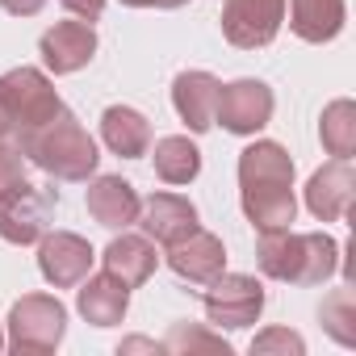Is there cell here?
<instances>
[{"label":"cell","mask_w":356,"mask_h":356,"mask_svg":"<svg viewBox=\"0 0 356 356\" xmlns=\"http://www.w3.org/2000/svg\"><path fill=\"white\" fill-rule=\"evenodd\" d=\"M239 202L256 231H285L298 218L293 159L281 143L256 138L239 151Z\"/></svg>","instance_id":"6da1fadb"},{"label":"cell","mask_w":356,"mask_h":356,"mask_svg":"<svg viewBox=\"0 0 356 356\" xmlns=\"http://www.w3.org/2000/svg\"><path fill=\"white\" fill-rule=\"evenodd\" d=\"M256 268L281 285H323L339 273V243L327 231H260Z\"/></svg>","instance_id":"7a4b0ae2"},{"label":"cell","mask_w":356,"mask_h":356,"mask_svg":"<svg viewBox=\"0 0 356 356\" xmlns=\"http://www.w3.org/2000/svg\"><path fill=\"white\" fill-rule=\"evenodd\" d=\"M17 151L34 168H42L47 176H55V181H72V185L76 181H88V176L97 172V163H101L92 134L84 130V122L67 105L51 122L17 134Z\"/></svg>","instance_id":"3957f363"},{"label":"cell","mask_w":356,"mask_h":356,"mask_svg":"<svg viewBox=\"0 0 356 356\" xmlns=\"http://www.w3.org/2000/svg\"><path fill=\"white\" fill-rule=\"evenodd\" d=\"M9 348L17 356H42L55 352L67 335V306L51 293H22L5 318Z\"/></svg>","instance_id":"277c9868"},{"label":"cell","mask_w":356,"mask_h":356,"mask_svg":"<svg viewBox=\"0 0 356 356\" xmlns=\"http://www.w3.org/2000/svg\"><path fill=\"white\" fill-rule=\"evenodd\" d=\"M59 206L55 189L17 181L13 189L0 193V239L13 243V248H30L51 231V214Z\"/></svg>","instance_id":"5b68a950"},{"label":"cell","mask_w":356,"mask_h":356,"mask_svg":"<svg viewBox=\"0 0 356 356\" xmlns=\"http://www.w3.org/2000/svg\"><path fill=\"white\" fill-rule=\"evenodd\" d=\"M202 310L210 318V327L218 331H243L252 323H260L264 314V285L248 273H218L210 285H206V298H202Z\"/></svg>","instance_id":"8992f818"},{"label":"cell","mask_w":356,"mask_h":356,"mask_svg":"<svg viewBox=\"0 0 356 356\" xmlns=\"http://www.w3.org/2000/svg\"><path fill=\"white\" fill-rule=\"evenodd\" d=\"M0 88H5V101H9V113H13V138L42 126V122H51L63 109L51 76L38 72V67H26V63L0 76Z\"/></svg>","instance_id":"52a82bcc"},{"label":"cell","mask_w":356,"mask_h":356,"mask_svg":"<svg viewBox=\"0 0 356 356\" xmlns=\"http://www.w3.org/2000/svg\"><path fill=\"white\" fill-rule=\"evenodd\" d=\"M273 109H277L273 88L264 80L243 76V80H231V84L218 88V113H214V122H222V130H231V134L252 138V134H260L273 122Z\"/></svg>","instance_id":"ba28073f"},{"label":"cell","mask_w":356,"mask_h":356,"mask_svg":"<svg viewBox=\"0 0 356 356\" xmlns=\"http://www.w3.org/2000/svg\"><path fill=\"white\" fill-rule=\"evenodd\" d=\"M285 0H222V38L239 51H260L281 34Z\"/></svg>","instance_id":"9c48e42d"},{"label":"cell","mask_w":356,"mask_h":356,"mask_svg":"<svg viewBox=\"0 0 356 356\" xmlns=\"http://www.w3.org/2000/svg\"><path fill=\"white\" fill-rule=\"evenodd\" d=\"M92 260H97L92 243L76 231H47L38 239V273L55 289H76L92 273Z\"/></svg>","instance_id":"30bf717a"},{"label":"cell","mask_w":356,"mask_h":356,"mask_svg":"<svg viewBox=\"0 0 356 356\" xmlns=\"http://www.w3.org/2000/svg\"><path fill=\"white\" fill-rule=\"evenodd\" d=\"M168 268L181 281H189V285H210L227 268V248H222L218 235H210V231L197 227L185 239L168 243Z\"/></svg>","instance_id":"8fae6325"},{"label":"cell","mask_w":356,"mask_h":356,"mask_svg":"<svg viewBox=\"0 0 356 356\" xmlns=\"http://www.w3.org/2000/svg\"><path fill=\"white\" fill-rule=\"evenodd\" d=\"M352 197H356V172H352L348 159L323 163L306 181V210L318 222H339L352 210Z\"/></svg>","instance_id":"7c38bea8"},{"label":"cell","mask_w":356,"mask_h":356,"mask_svg":"<svg viewBox=\"0 0 356 356\" xmlns=\"http://www.w3.org/2000/svg\"><path fill=\"white\" fill-rule=\"evenodd\" d=\"M143 235L151 243H176V239H185L189 231H197V206L181 193H151L143 206H138V222Z\"/></svg>","instance_id":"4fadbf2b"},{"label":"cell","mask_w":356,"mask_h":356,"mask_svg":"<svg viewBox=\"0 0 356 356\" xmlns=\"http://www.w3.org/2000/svg\"><path fill=\"white\" fill-rule=\"evenodd\" d=\"M38 51H42V63L55 76H72V72H80V67L92 63V55H97V30L88 22H59V26H51L42 34Z\"/></svg>","instance_id":"5bb4252c"},{"label":"cell","mask_w":356,"mask_h":356,"mask_svg":"<svg viewBox=\"0 0 356 356\" xmlns=\"http://www.w3.org/2000/svg\"><path fill=\"white\" fill-rule=\"evenodd\" d=\"M84 206L92 214V222H101L105 231H130L138 222V193L122 176H97L84 189Z\"/></svg>","instance_id":"9a60e30c"},{"label":"cell","mask_w":356,"mask_h":356,"mask_svg":"<svg viewBox=\"0 0 356 356\" xmlns=\"http://www.w3.org/2000/svg\"><path fill=\"white\" fill-rule=\"evenodd\" d=\"M218 76L193 67V72H181L172 80V105L181 113V122L193 130V134H206L214 126V113H218Z\"/></svg>","instance_id":"2e32d148"},{"label":"cell","mask_w":356,"mask_h":356,"mask_svg":"<svg viewBox=\"0 0 356 356\" xmlns=\"http://www.w3.org/2000/svg\"><path fill=\"white\" fill-rule=\"evenodd\" d=\"M101 264H105V273L118 277L126 289H138V285L151 281V273H155V264H159V252H155V243H151L147 235L122 231V235H113L109 248L101 252Z\"/></svg>","instance_id":"e0dca14e"},{"label":"cell","mask_w":356,"mask_h":356,"mask_svg":"<svg viewBox=\"0 0 356 356\" xmlns=\"http://www.w3.org/2000/svg\"><path fill=\"white\" fill-rule=\"evenodd\" d=\"M76 310L92 327H118L126 318V310H130V289L118 277H109V273L84 277L80 289H76Z\"/></svg>","instance_id":"ac0fdd59"},{"label":"cell","mask_w":356,"mask_h":356,"mask_svg":"<svg viewBox=\"0 0 356 356\" xmlns=\"http://www.w3.org/2000/svg\"><path fill=\"white\" fill-rule=\"evenodd\" d=\"M285 9H289V30L310 47L339 38V30L348 22L343 0H285Z\"/></svg>","instance_id":"d6986e66"},{"label":"cell","mask_w":356,"mask_h":356,"mask_svg":"<svg viewBox=\"0 0 356 356\" xmlns=\"http://www.w3.org/2000/svg\"><path fill=\"white\" fill-rule=\"evenodd\" d=\"M101 138L122 159H143L151 151V122L134 105H109L101 113Z\"/></svg>","instance_id":"ffe728a7"},{"label":"cell","mask_w":356,"mask_h":356,"mask_svg":"<svg viewBox=\"0 0 356 356\" xmlns=\"http://www.w3.org/2000/svg\"><path fill=\"white\" fill-rule=\"evenodd\" d=\"M151 163L163 185H189L202 172V151L189 134H163V138H155Z\"/></svg>","instance_id":"44dd1931"},{"label":"cell","mask_w":356,"mask_h":356,"mask_svg":"<svg viewBox=\"0 0 356 356\" xmlns=\"http://www.w3.org/2000/svg\"><path fill=\"white\" fill-rule=\"evenodd\" d=\"M318 138L331 159H352L356 155V105L348 97L331 101L318 118Z\"/></svg>","instance_id":"7402d4cb"},{"label":"cell","mask_w":356,"mask_h":356,"mask_svg":"<svg viewBox=\"0 0 356 356\" xmlns=\"http://www.w3.org/2000/svg\"><path fill=\"white\" fill-rule=\"evenodd\" d=\"M318 323H323V331H327L335 343H343V348L356 343V302H352V289H348V285L335 289L331 298H323Z\"/></svg>","instance_id":"603a6c76"},{"label":"cell","mask_w":356,"mask_h":356,"mask_svg":"<svg viewBox=\"0 0 356 356\" xmlns=\"http://www.w3.org/2000/svg\"><path fill=\"white\" fill-rule=\"evenodd\" d=\"M159 343H163V352H222V356H231V343L218 331L189 327V323H172V331Z\"/></svg>","instance_id":"cb8c5ba5"},{"label":"cell","mask_w":356,"mask_h":356,"mask_svg":"<svg viewBox=\"0 0 356 356\" xmlns=\"http://www.w3.org/2000/svg\"><path fill=\"white\" fill-rule=\"evenodd\" d=\"M306 352V339L289 327H268L252 339V356H302Z\"/></svg>","instance_id":"d4e9b609"},{"label":"cell","mask_w":356,"mask_h":356,"mask_svg":"<svg viewBox=\"0 0 356 356\" xmlns=\"http://www.w3.org/2000/svg\"><path fill=\"white\" fill-rule=\"evenodd\" d=\"M17 181H26V155H22L13 143L0 138V193L13 189Z\"/></svg>","instance_id":"484cf974"},{"label":"cell","mask_w":356,"mask_h":356,"mask_svg":"<svg viewBox=\"0 0 356 356\" xmlns=\"http://www.w3.org/2000/svg\"><path fill=\"white\" fill-rule=\"evenodd\" d=\"M59 5H63L76 22H88V26L105 13V0H59Z\"/></svg>","instance_id":"4316f807"},{"label":"cell","mask_w":356,"mask_h":356,"mask_svg":"<svg viewBox=\"0 0 356 356\" xmlns=\"http://www.w3.org/2000/svg\"><path fill=\"white\" fill-rule=\"evenodd\" d=\"M42 5L47 0H0V9L13 17H34V13H42Z\"/></svg>","instance_id":"83f0119b"},{"label":"cell","mask_w":356,"mask_h":356,"mask_svg":"<svg viewBox=\"0 0 356 356\" xmlns=\"http://www.w3.org/2000/svg\"><path fill=\"white\" fill-rule=\"evenodd\" d=\"M126 9H185L189 0H122Z\"/></svg>","instance_id":"f1b7e54d"},{"label":"cell","mask_w":356,"mask_h":356,"mask_svg":"<svg viewBox=\"0 0 356 356\" xmlns=\"http://www.w3.org/2000/svg\"><path fill=\"white\" fill-rule=\"evenodd\" d=\"M118 352H163V343H155V339H143V335H134V339H122V348Z\"/></svg>","instance_id":"f546056e"},{"label":"cell","mask_w":356,"mask_h":356,"mask_svg":"<svg viewBox=\"0 0 356 356\" xmlns=\"http://www.w3.org/2000/svg\"><path fill=\"white\" fill-rule=\"evenodd\" d=\"M13 134V113H9V101H5V88H0V138Z\"/></svg>","instance_id":"4dcf8cb0"},{"label":"cell","mask_w":356,"mask_h":356,"mask_svg":"<svg viewBox=\"0 0 356 356\" xmlns=\"http://www.w3.org/2000/svg\"><path fill=\"white\" fill-rule=\"evenodd\" d=\"M0 348H5V331H0Z\"/></svg>","instance_id":"1f68e13d"}]
</instances>
